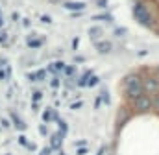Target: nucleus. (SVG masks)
<instances>
[{
    "label": "nucleus",
    "mask_w": 159,
    "mask_h": 155,
    "mask_svg": "<svg viewBox=\"0 0 159 155\" xmlns=\"http://www.w3.org/2000/svg\"><path fill=\"white\" fill-rule=\"evenodd\" d=\"M124 87H126V96L129 100H135V98L144 94V91H143V78L137 76V74H129V76L124 78Z\"/></svg>",
    "instance_id": "1"
},
{
    "label": "nucleus",
    "mask_w": 159,
    "mask_h": 155,
    "mask_svg": "<svg viewBox=\"0 0 159 155\" xmlns=\"http://www.w3.org/2000/svg\"><path fill=\"white\" fill-rule=\"evenodd\" d=\"M133 17H135V20L139 24H143L146 28H152L154 26V17H152V13L148 11V7L143 2H137L133 6Z\"/></svg>",
    "instance_id": "2"
},
{
    "label": "nucleus",
    "mask_w": 159,
    "mask_h": 155,
    "mask_svg": "<svg viewBox=\"0 0 159 155\" xmlns=\"http://www.w3.org/2000/svg\"><path fill=\"white\" fill-rule=\"evenodd\" d=\"M133 109H135V113H141V115L150 113V111H152V98L146 96V94L135 98V100H133Z\"/></svg>",
    "instance_id": "3"
},
{
    "label": "nucleus",
    "mask_w": 159,
    "mask_h": 155,
    "mask_svg": "<svg viewBox=\"0 0 159 155\" xmlns=\"http://www.w3.org/2000/svg\"><path fill=\"white\" fill-rule=\"evenodd\" d=\"M143 91L146 96H156L159 94V79L154 76H146L143 79Z\"/></svg>",
    "instance_id": "4"
},
{
    "label": "nucleus",
    "mask_w": 159,
    "mask_h": 155,
    "mask_svg": "<svg viewBox=\"0 0 159 155\" xmlns=\"http://www.w3.org/2000/svg\"><path fill=\"white\" fill-rule=\"evenodd\" d=\"M94 48L98 54H109L113 50V42L111 41H98V42H94Z\"/></svg>",
    "instance_id": "5"
},
{
    "label": "nucleus",
    "mask_w": 159,
    "mask_h": 155,
    "mask_svg": "<svg viewBox=\"0 0 159 155\" xmlns=\"http://www.w3.org/2000/svg\"><path fill=\"white\" fill-rule=\"evenodd\" d=\"M63 6H65V9H69V11H83L85 9V2H63Z\"/></svg>",
    "instance_id": "6"
},
{
    "label": "nucleus",
    "mask_w": 159,
    "mask_h": 155,
    "mask_svg": "<svg viewBox=\"0 0 159 155\" xmlns=\"http://www.w3.org/2000/svg\"><path fill=\"white\" fill-rule=\"evenodd\" d=\"M89 37H91V41L98 42L100 37H102V28H100V26H93V28L89 30Z\"/></svg>",
    "instance_id": "7"
},
{
    "label": "nucleus",
    "mask_w": 159,
    "mask_h": 155,
    "mask_svg": "<svg viewBox=\"0 0 159 155\" xmlns=\"http://www.w3.org/2000/svg\"><path fill=\"white\" fill-rule=\"evenodd\" d=\"M91 78H93V70L83 72V74L78 78V87H87V83H89V79H91Z\"/></svg>",
    "instance_id": "8"
},
{
    "label": "nucleus",
    "mask_w": 159,
    "mask_h": 155,
    "mask_svg": "<svg viewBox=\"0 0 159 155\" xmlns=\"http://www.w3.org/2000/svg\"><path fill=\"white\" fill-rule=\"evenodd\" d=\"M61 140H63L61 133H54V137L50 139V146H52L54 150H59V148H61Z\"/></svg>",
    "instance_id": "9"
},
{
    "label": "nucleus",
    "mask_w": 159,
    "mask_h": 155,
    "mask_svg": "<svg viewBox=\"0 0 159 155\" xmlns=\"http://www.w3.org/2000/svg\"><path fill=\"white\" fill-rule=\"evenodd\" d=\"M65 74H67L69 78H74V74H76V67H74V65H67V67H65Z\"/></svg>",
    "instance_id": "10"
},
{
    "label": "nucleus",
    "mask_w": 159,
    "mask_h": 155,
    "mask_svg": "<svg viewBox=\"0 0 159 155\" xmlns=\"http://www.w3.org/2000/svg\"><path fill=\"white\" fill-rule=\"evenodd\" d=\"M41 44H43V39H30L28 41V46L30 48H39Z\"/></svg>",
    "instance_id": "11"
},
{
    "label": "nucleus",
    "mask_w": 159,
    "mask_h": 155,
    "mask_svg": "<svg viewBox=\"0 0 159 155\" xmlns=\"http://www.w3.org/2000/svg\"><path fill=\"white\" fill-rule=\"evenodd\" d=\"M152 111H156V113H159V94H156V96H152Z\"/></svg>",
    "instance_id": "12"
},
{
    "label": "nucleus",
    "mask_w": 159,
    "mask_h": 155,
    "mask_svg": "<svg viewBox=\"0 0 159 155\" xmlns=\"http://www.w3.org/2000/svg\"><path fill=\"white\" fill-rule=\"evenodd\" d=\"M124 115H126V109H120V115H119V129L122 127V124H124V122L129 118V115H128V116H124Z\"/></svg>",
    "instance_id": "13"
},
{
    "label": "nucleus",
    "mask_w": 159,
    "mask_h": 155,
    "mask_svg": "<svg viewBox=\"0 0 159 155\" xmlns=\"http://www.w3.org/2000/svg\"><path fill=\"white\" fill-rule=\"evenodd\" d=\"M11 118H13V122H15V126H17L19 129H22V127H24V126H22V122L19 120V116L15 115V113H11Z\"/></svg>",
    "instance_id": "14"
},
{
    "label": "nucleus",
    "mask_w": 159,
    "mask_h": 155,
    "mask_svg": "<svg viewBox=\"0 0 159 155\" xmlns=\"http://www.w3.org/2000/svg\"><path fill=\"white\" fill-rule=\"evenodd\" d=\"M43 120H44V122H52V109H46V111H44Z\"/></svg>",
    "instance_id": "15"
},
{
    "label": "nucleus",
    "mask_w": 159,
    "mask_h": 155,
    "mask_svg": "<svg viewBox=\"0 0 159 155\" xmlns=\"http://www.w3.org/2000/svg\"><path fill=\"white\" fill-rule=\"evenodd\" d=\"M93 20H111V17H109L107 13H104V15H96V17H93Z\"/></svg>",
    "instance_id": "16"
},
{
    "label": "nucleus",
    "mask_w": 159,
    "mask_h": 155,
    "mask_svg": "<svg viewBox=\"0 0 159 155\" xmlns=\"http://www.w3.org/2000/svg\"><path fill=\"white\" fill-rule=\"evenodd\" d=\"M44 76H46V70H39L37 74L32 76V79H44Z\"/></svg>",
    "instance_id": "17"
},
{
    "label": "nucleus",
    "mask_w": 159,
    "mask_h": 155,
    "mask_svg": "<svg viewBox=\"0 0 159 155\" xmlns=\"http://www.w3.org/2000/svg\"><path fill=\"white\" fill-rule=\"evenodd\" d=\"M41 96H43V94H41L39 91H35V92H34V104H37V102H39Z\"/></svg>",
    "instance_id": "18"
},
{
    "label": "nucleus",
    "mask_w": 159,
    "mask_h": 155,
    "mask_svg": "<svg viewBox=\"0 0 159 155\" xmlns=\"http://www.w3.org/2000/svg\"><path fill=\"white\" fill-rule=\"evenodd\" d=\"M96 83H98V78L93 76L91 79H89V83H87V85H89V87H93V85H96Z\"/></svg>",
    "instance_id": "19"
},
{
    "label": "nucleus",
    "mask_w": 159,
    "mask_h": 155,
    "mask_svg": "<svg viewBox=\"0 0 159 155\" xmlns=\"http://www.w3.org/2000/svg\"><path fill=\"white\" fill-rule=\"evenodd\" d=\"M6 74H11V69H7V70H0V79H6Z\"/></svg>",
    "instance_id": "20"
},
{
    "label": "nucleus",
    "mask_w": 159,
    "mask_h": 155,
    "mask_svg": "<svg viewBox=\"0 0 159 155\" xmlns=\"http://www.w3.org/2000/svg\"><path fill=\"white\" fill-rule=\"evenodd\" d=\"M81 105H83V102H74V104L70 105V109H80Z\"/></svg>",
    "instance_id": "21"
},
{
    "label": "nucleus",
    "mask_w": 159,
    "mask_h": 155,
    "mask_svg": "<svg viewBox=\"0 0 159 155\" xmlns=\"http://www.w3.org/2000/svg\"><path fill=\"white\" fill-rule=\"evenodd\" d=\"M41 20H43V22H46V24H50V22H52V19H50L48 15H43V17H41Z\"/></svg>",
    "instance_id": "22"
},
{
    "label": "nucleus",
    "mask_w": 159,
    "mask_h": 155,
    "mask_svg": "<svg viewBox=\"0 0 159 155\" xmlns=\"http://www.w3.org/2000/svg\"><path fill=\"white\" fill-rule=\"evenodd\" d=\"M87 152H89V150H87V146H83V148H80V150L76 152V153H78V155H85Z\"/></svg>",
    "instance_id": "23"
},
{
    "label": "nucleus",
    "mask_w": 159,
    "mask_h": 155,
    "mask_svg": "<svg viewBox=\"0 0 159 155\" xmlns=\"http://www.w3.org/2000/svg\"><path fill=\"white\" fill-rule=\"evenodd\" d=\"M124 33H126V30H124V28H117V32H115V35H124Z\"/></svg>",
    "instance_id": "24"
},
{
    "label": "nucleus",
    "mask_w": 159,
    "mask_h": 155,
    "mask_svg": "<svg viewBox=\"0 0 159 155\" xmlns=\"http://www.w3.org/2000/svg\"><path fill=\"white\" fill-rule=\"evenodd\" d=\"M52 87H54V89H57V87H59V79H57V78H54V79H52Z\"/></svg>",
    "instance_id": "25"
},
{
    "label": "nucleus",
    "mask_w": 159,
    "mask_h": 155,
    "mask_svg": "<svg viewBox=\"0 0 159 155\" xmlns=\"http://www.w3.org/2000/svg\"><path fill=\"white\" fill-rule=\"evenodd\" d=\"M96 4H98V6H100V7H106V6H107V0H98V2H96Z\"/></svg>",
    "instance_id": "26"
},
{
    "label": "nucleus",
    "mask_w": 159,
    "mask_h": 155,
    "mask_svg": "<svg viewBox=\"0 0 159 155\" xmlns=\"http://www.w3.org/2000/svg\"><path fill=\"white\" fill-rule=\"evenodd\" d=\"M78 44H80V39L76 37V39H74V41H72V48L76 50V48H78Z\"/></svg>",
    "instance_id": "27"
},
{
    "label": "nucleus",
    "mask_w": 159,
    "mask_h": 155,
    "mask_svg": "<svg viewBox=\"0 0 159 155\" xmlns=\"http://www.w3.org/2000/svg\"><path fill=\"white\" fill-rule=\"evenodd\" d=\"M74 61H76V63H83V61H85V57H81V55H76V57H74Z\"/></svg>",
    "instance_id": "28"
},
{
    "label": "nucleus",
    "mask_w": 159,
    "mask_h": 155,
    "mask_svg": "<svg viewBox=\"0 0 159 155\" xmlns=\"http://www.w3.org/2000/svg\"><path fill=\"white\" fill-rule=\"evenodd\" d=\"M100 104H102V98H96V100H94V107L98 109V107H100Z\"/></svg>",
    "instance_id": "29"
},
{
    "label": "nucleus",
    "mask_w": 159,
    "mask_h": 155,
    "mask_svg": "<svg viewBox=\"0 0 159 155\" xmlns=\"http://www.w3.org/2000/svg\"><path fill=\"white\" fill-rule=\"evenodd\" d=\"M76 146H87V142H85V140H78V142H76Z\"/></svg>",
    "instance_id": "30"
},
{
    "label": "nucleus",
    "mask_w": 159,
    "mask_h": 155,
    "mask_svg": "<svg viewBox=\"0 0 159 155\" xmlns=\"http://www.w3.org/2000/svg\"><path fill=\"white\" fill-rule=\"evenodd\" d=\"M48 153H50V148H44V150L41 152V155H48Z\"/></svg>",
    "instance_id": "31"
},
{
    "label": "nucleus",
    "mask_w": 159,
    "mask_h": 155,
    "mask_svg": "<svg viewBox=\"0 0 159 155\" xmlns=\"http://www.w3.org/2000/svg\"><path fill=\"white\" fill-rule=\"evenodd\" d=\"M39 131L43 133V135H46V127H44V126H41V127H39Z\"/></svg>",
    "instance_id": "32"
},
{
    "label": "nucleus",
    "mask_w": 159,
    "mask_h": 155,
    "mask_svg": "<svg viewBox=\"0 0 159 155\" xmlns=\"http://www.w3.org/2000/svg\"><path fill=\"white\" fill-rule=\"evenodd\" d=\"M104 152H106V148H100V150H98V153H96V155H104Z\"/></svg>",
    "instance_id": "33"
},
{
    "label": "nucleus",
    "mask_w": 159,
    "mask_h": 155,
    "mask_svg": "<svg viewBox=\"0 0 159 155\" xmlns=\"http://www.w3.org/2000/svg\"><path fill=\"white\" fill-rule=\"evenodd\" d=\"M50 4H59V2H63V0H48Z\"/></svg>",
    "instance_id": "34"
},
{
    "label": "nucleus",
    "mask_w": 159,
    "mask_h": 155,
    "mask_svg": "<svg viewBox=\"0 0 159 155\" xmlns=\"http://www.w3.org/2000/svg\"><path fill=\"white\" fill-rule=\"evenodd\" d=\"M0 26H2V19H0Z\"/></svg>",
    "instance_id": "35"
},
{
    "label": "nucleus",
    "mask_w": 159,
    "mask_h": 155,
    "mask_svg": "<svg viewBox=\"0 0 159 155\" xmlns=\"http://www.w3.org/2000/svg\"><path fill=\"white\" fill-rule=\"evenodd\" d=\"M156 2H157V6H159V0H156Z\"/></svg>",
    "instance_id": "36"
}]
</instances>
